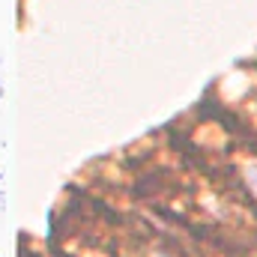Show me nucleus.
I'll list each match as a JSON object with an SVG mask.
<instances>
[{
    "instance_id": "nucleus-1",
    "label": "nucleus",
    "mask_w": 257,
    "mask_h": 257,
    "mask_svg": "<svg viewBox=\"0 0 257 257\" xmlns=\"http://www.w3.org/2000/svg\"><path fill=\"white\" fill-rule=\"evenodd\" d=\"M3 209H6V194L0 192V212H3Z\"/></svg>"
},
{
    "instance_id": "nucleus-2",
    "label": "nucleus",
    "mask_w": 257,
    "mask_h": 257,
    "mask_svg": "<svg viewBox=\"0 0 257 257\" xmlns=\"http://www.w3.org/2000/svg\"><path fill=\"white\" fill-rule=\"evenodd\" d=\"M254 171H257V168H254ZM251 189H254V194H257V183H251Z\"/></svg>"
},
{
    "instance_id": "nucleus-3",
    "label": "nucleus",
    "mask_w": 257,
    "mask_h": 257,
    "mask_svg": "<svg viewBox=\"0 0 257 257\" xmlns=\"http://www.w3.org/2000/svg\"><path fill=\"white\" fill-rule=\"evenodd\" d=\"M0 99H3V81H0Z\"/></svg>"
},
{
    "instance_id": "nucleus-4",
    "label": "nucleus",
    "mask_w": 257,
    "mask_h": 257,
    "mask_svg": "<svg viewBox=\"0 0 257 257\" xmlns=\"http://www.w3.org/2000/svg\"><path fill=\"white\" fill-rule=\"evenodd\" d=\"M0 180H3V174H0Z\"/></svg>"
}]
</instances>
